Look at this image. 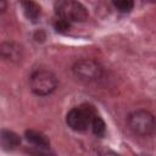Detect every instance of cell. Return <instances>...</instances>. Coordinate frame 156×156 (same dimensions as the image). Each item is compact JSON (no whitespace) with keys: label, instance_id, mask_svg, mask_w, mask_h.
Masks as SVG:
<instances>
[{"label":"cell","instance_id":"cell-4","mask_svg":"<svg viewBox=\"0 0 156 156\" xmlns=\"http://www.w3.org/2000/svg\"><path fill=\"white\" fill-rule=\"evenodd\" d=\"M95 108L89 104H82L68 111L66 116L67 126L76 132H85L95 116Z\"/></svg>","mask_w":156,"mask_h":156},{"label":"cell","instance_id":"cell-3","mask_svg":"<svg viewBox=\"0 0 156 156\" xmlns=\"http://www.w3.org/2000/svg\"><path fill=\"white\" fill-rule=\"evenodd\" d=\"M29 85L33 94L38 96H48L57 88V77L49 69H38L32 73Z\"/></svg>","mask_w":156,"mask_h":156},{"label":"cell","instance_id":"cell-1","mask_svg":"<svg viewBox=\"0 0 156 156\" xmlns=\"http://www.w3.org/2000/svg\"><path fill=\"white\" fill-rule=\"evenodd\" d=\"M54 10L57 18H62L67 22H84L88 20L89 13L87 7L74 0H60L54 4Z\"/></svg>","mask_w":156,"mask_h":156},{"label":"cell","instance_id":"cell-7","mask_svg":"<svg viewBox=\"0 0 156 156\" xmlns=\"http://www.w3.org/2000/svg\"><path fill=\"white\" fill-rule=\"evenodd\" d=\"M21 145V138L10 129H0V147L5 151H13Z\"/></svg>","mask_w":156,"mask_h":156},{"label":"cell","instance_id":"cell-5","mask_svg":"<svg viewBox=\"0 0 156 156\" xmlns=\"http://www.w3.org/2000/svg\"><path fill=\"white\" fill-rule=\"evenodd\" d=\"M72 71L78 79L88 82V83L99 80L104 73L102 66L93 58L77 60L72 66Z\"/></svg>","mask_w":156,"mask_h":156},{"label":"cell","instance_id":"cell-17","mask_svg":"<svg viewBox=\"0 0 156 156\" xmlns=\"http://www.w3.org/2000/svg\"><path fill=\"white\" fill-rule=\"evenodd\" d=\"M141 156H150V155H141Z\"/></svg>","mask_w":156,"mask_h":156},{"label":"cell","instance_id":"cell-13","mask_svg":"<svg viewBox=\"0 0 156 156\" xmlns=\"http://www.w3.org/2000/svg\"><path fill=\"white\" fill-rule=\"evenodd\" d=\"M29 156H56L54 152H51L48 149H39V147H33L29 150Z\"/></svg>","mask_w":156,"mask_h":156},{"label":"cell","instance_id":"cell-8","mask_svg":"<svg viewBox=\"0 0 156 156\" xmlns=\"http://www.w3.org/2000/svg\"><path fill=\"white\" fill-rule=\"evenodd\" d=\"M24 138L28 143H30L32 145H34V147H39V149H49L50 146V140L49 138L35 129H27L24 132Z\"/></svg>","mask_w":156,"mask_h":156},{"label":"cell","instance_id":"cell-16","mask_svg":"<svg viewBox=\"0 0 156 156\" xmlns=\"http://www.w3.org/2000/svg\"><path fill=\"white\" fill-rule=\"evenodd\" d=\"M6 9V2L4 0H0V12H2Z\"/></svg>","mask_w":156,"mask_h":156},{"label":"cell","instance_id":"cell-9","mask_svg":"<svg viewBox=\"0 0 156 156\" xmlns=\"http://www.w3.org/2000/svg\"><path fill=\"white\" fill-rule=\"evenodd\" d=\"M21 5H22V10H23L26 18L33 23H37L41 15L40 5L34 1H23Z\"/></svg>","mask_w":156,"mask_h":156},{"label":"cell","instance_id":"cell-12","mask_svg":"<svg viewBox=\"0 0 156 156\" xmlns=\"http://www.w3.org/2000/svg\"><path fill=\"white\" fill-rule=\"evenodd\" d=\"M54 28H55L56 32H58V33H66V32L69 30L71 23L67 22V21H65V20H62V18H57V20L55 21V23H54Z\"/></svg>","mask_w":156,"mask_h":156},{"label":"cell","instance_id":"cell-15","mask_svg":"<svg viewBox=\"0 0 156 156\" xmlns=\"http://www.w3.org/2000/svg\"><path fill=\"white\" fill-rule=\"evenodd\" d=\"M45 38H46V35H45V33H44L43 30H38V32H35V34H34V39H35L37 41H44Z\"/></svg>","mask_w":156,"mask_h":156},{"label":"cell","instance_id":"cell-2","mask_svg":"<svg viewBox=\"0 0 156 156\" xmlns=\"http://www.w3.org/2000/svg\"><path fill=\"white\" fill-rule=\"evenodd\" d=\"M129 129L138 136H150L155 133V117L150 111L135 110L127 118Z\"/></svg>","mask_w":156,"mask_h":156},{"label":"cell","instance_id":"cell-6","mask_svg":"<svg viewBox=\"0 0 156 156\" xmlns=\"http://www.w3.org/2000/svg\"><path fill=\"white\" fill-rule=\"evenodd\" d=\"M23 57V48L21 44L7 40L0 44V58L10 62H20Z\"/></svg>","mask_w":156,"mask_h":156},{"label":"cell","instance_id":"cell-10","mask_svg":"<svg viewBox=\"0 0 156 156\" xmlns=\"http://www.w3.org/2000/svg\"><path fill=\"white\" fill-rule=\"evenodd\" d=\"M90 127H91L93 133H94L96 136H99V138L104 136L105 133H106V124H105L104 119H102L99 115H95V116H94V118H93V121H91V123H90Z\"/></svg>","mask_w":156,"mask_h":156},{"label":"cell","instance_id":"cell-14","mask_svg":"<svg viewBox=\"0 0 156 156\" xmlns=\"http://www.w3.org/2000/svg\"><path fill=\"white\" fill-rule=\"evenodd\" d=\"M98 152H99V155H100V156H121V155L116 154L115 151H112V150H110V149H106V147L99 149V150H98Z\"/></svg>","mask_w":156,"mask_h":156},{"label":"cell","instance_id":"cell-11","mask_svg":"<svg viewBox=\"0 0 156 156\" xmlns=\"http://www.w3.org/2000/svg\"><path fill=\"white\" fill-rule=\"evenodd\" d=\"M112 5L117 9V11L123 13L130 12L134 7V2L132 0H117V1H112Z\"/></svg>","mask_w":156,"mask_h":156}]
</instances>
